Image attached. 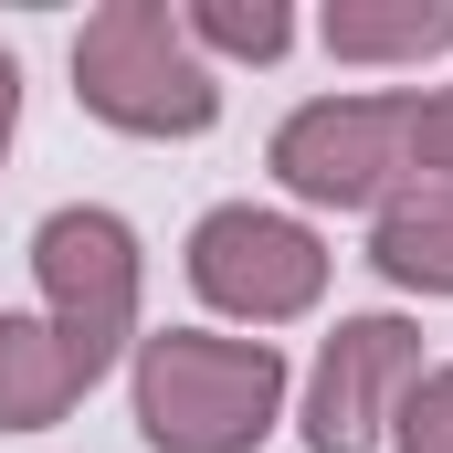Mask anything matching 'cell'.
Wrapping results in <instances>:
<instances>
[{
	"label": "cell",
	"mask_w": 453,
	"mask_h": 453,
	"mask_svg": "<svg viewBox=\"0 0 453 453\" xmlns=\"http://www.w3.org/2000/svg\"><path fill=\"white\" fill-rule=\"evenodd\" d=\"M42 274H53V296H64V369H74V390H85L116 358L127 296H137L127 222H116V211H53V222H42Z\"/></svg>",
	"instance_id": "obj_5"
},
{
	"label": "cell",
	"mask_w": 453,
	"mask_h": 453,
	"mask_svg": "<svg viewBox=\"0 0 453 453\" xmlns=\"http://www.w3.org/2000/svg\"><path fill=\"white\" fill-rule=\"evenodd\" d=\"M380 274L390 285H453V180H422L411 201L380 211Z\"/></svg>",
	"instance_id": "obj_7"
},
{
	"label": "cell",
	"mask_w": 453,
	"mask_h": 453,
	"mask_svg": "<svg viewBox=\"0 0 453 453\" xmlns=\"http://www.w3.org/2000/svg\"><path fill=\"white\" fill-rule=\"evenodd\" d=\"M74 96L106 127H137V137H201L222 116V85H211V64H201V42L180 32L169 0H116V11L85 21Z\"/></svg>",
	"instance_id": "obj_1"
},
{
	"label": "cell",
	"mask_w": 453,
	"mask_h": 453,
	"mask_svg": "<svg viewBox=\"0 0 453 453\" xmlns=\"http://www.w3.org/2000/svg\"><path fill=\"white\" fill-rule=\"evenodd\" d=\"M180 32L211 42V53H253V64H274V53L296 42V21H285L274 0H253V11H242V0H201V11H180Z\"/></svg>",
	"instance_id": "obj_9"
},
{
	"label": "cell",
	"mask_w": 453,
	"mask_h": 453,
	"mask_svg": "<svg viewBox=\"0 0 453 453\" xmlns=\"http://www.w3.org/2000/svg\"><path fill=\"white\" fill-rule=\"evenodd\" d=\"M190 285L211 306H232V317H296V306H317L327 253L274 211H211L190 232Z\"/></svg>",
	"instance_id": "obj_4"
},
{
	"label": "cell",
	"mask_w": 453,
	"mask_h": 453,
	"mask_svg": "<svg viewBox=\"0 0 453 453\" xmlns=\"http://www.w3.org/2000/svg\"><path fill=\"white\" fill-rule=\"evenodd\" d=\"M411 158H422V180H453V96H433L411 116Z\"/></svg>",
	"instance_id": "obj_11"
},
{
	"label": "cell",
	"mask_w": 453,
	"mask_h": 453,
	"mask_svg": "<svg viewBox=\"0 0 453 453\" xmlns=\"http://www.w3.org/2000/svg\"><path fill=\"white\" fill-rule=\"evenodd\" d=\"M285 401V358L264 338H148L137 422L158 453H242Z\"/></svg>",
	"instance_id": "obj_2"
},
{
	"label": "cell",
	"mask_w": 453,
	"mask_h": 453,
	"mask_svg": "<svg viewBox=\"0 0 453 453\" xmlns=\"http://www.w3.org/2000/svg\"><path fill=\"white\" fill-rule=\"evenodd\" d=\"M411 358H422V338H411V327H390V317L338 327L327 369H317L306 443H317V453H369V443H380V422H390V390L411 380Z\"/></svg>",
	"instance_id": "obj_6"
},
{
	"label": "cell",
	"mask_w": 453,
	"mask_h": 453,
	"mask_svg": "<svg viewBox=\"0 0 453 453\" xmlns=\"http://www.w3.org/2000/svg\"><path fill=\"white\" fill-rule=\"evenodd\" d=\"M453 42V0H411V11H327V53L338 64H422Z\"/></svg>",
	"instance_id": "obj_8"
},
{
	"label": "cell",
	"mask_w": 453,
	"mask_h": 453,
	"mask_svg": "<svg viewBox=\"0 0 453 453\" xmlns=\"http://www.w3.org/2000/svg\"><path fill=\"white\" fill-rule=\"evenodd\" d=\"M411 116H422V96H348V106L285 116L274 180L306 201H380L390 169H411Z\"/></svg>",
	"instance_id": "obj_3"
},
{
	"label": "cell",
	"mask_w": 453,
	"mask_h": 453,
	"mask_svg": "<svg viewBox=\"0 0 453 453\" xmlns=\"http://www.w3.org/2000/svg\"><path fill=\"white\" fill-rule=\"evenodd\" d=\"M11 116H21V64L0 53V148H11Z\"/></svg>",
	"instance_id": "obj_12"
},
{
	"label": "cell",
	"mask_w": 453,
	"mask_h": 453,
	"mask_svg": "<svg viewBox=\"0 0 453 453\" xmlns=\"http://www.w3.org/2000/svg\"><path fill=\"white\" fill-rule=\"evenodd\" d=\"M401 453H453V369L401 411Z\"/></svg>",
	"instance_id": "obj_10"
}]
</instances>
